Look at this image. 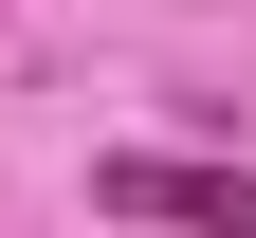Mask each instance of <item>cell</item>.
<instances>
[{
  "instance_id": "6da1fadb",
  "label": "cell",
  "mask_w": 256,
  "mask_h": 238,
  "mask_svg": "<svg viewBox=\"0 0 256 238\" xmlns=\"http://www.w3.org/2000/svg\"><path fill=\"white\" fill-rule=\"evenodd\" d=\"M92 201L146 220V238H256V165H165V147H128V165H92Z\"/></svg>"
}]
</instances>
